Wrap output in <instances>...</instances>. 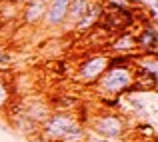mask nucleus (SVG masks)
I'll return each instance as SVG.
<instances>
[{"label":"nucleus","instance_id":"nucleus-10","mask_svg":"<svg viewBox=\"0 0 158 142\" xmlns=\"http://www.w3.org/2000/svg\"><path fill=\"white\" fill-rule=\"evenodd\" d=\"M136 40H132V36H122V40H116L114 48H130Z\"/></svg>","mask_w":158,"mask_h":142},{"label":"nucleus","instance_id":"nucleus-7","mask_svg":"<svg viewBox=\"0 0 158 142\" xmlns=\"http://www.w3.org/2000/svg\"><path fill=\"white\" fill-rule=\"evenodd\" d=\"M88 6H90V0H70L66 20H70L72 24H78V20H80L82 14L88 10ZM66 20H64V22H66Z\"/></svg>","mask_w":158,"mask_h":142},{"label":"nucleus","instance_id":"nucleus-17","mask_svg":"<svg viewBox=\"0 0 158 142\" xmlns=\"http://www.w3.org/2000/svg\"><path fill=\"white\" fill-rule=\"evenodd\" d=\"M60 142H64V140H60Z\"/></svg>","mask_w":158,"mask_h":142},{"label":"nucleus","instance_id":"nucleus-15","mask_svg":"<svg viewBox=\"0 0 158 142\" xmlns=\"http://www.w3.org/2000/svg\"><path fill=\"white\" fill-rule=\"evenodd\" d=\"M0 128H4V124H2V122H0Z\"/></svg>","mask_w":158,"mask_h":142},{"label":"nucleus","instance_id":"nucleus-8","mask_svg":"<svg viewBox=\"0 0 158 142\" xmlns=\"http://www.w3.org/2000/svg\"><path fill=\"white\" fill-rule=\"evenodd\" d=\"M96 16H98V8L94 6V4H90V6H88V10H86L84 14H82V18L78 20V26H80V28L90 26V24H92L94 20H96Z\"/></svg>","mask_w":158,"mask_h":142},{"label":"nucleus","instance_id":"nucleus-3","mask_svg":"<svg viewBox=\"0 0 158 142\" xmlns=\"http://www.w3.org/2000/svg\"><path fill=\"white\" fill-rule=\"evenodd\" d=\"M92 130L96 136H102L108 140H118L126 132V124H124V118L118 114H100L92 120Z\"/></svg>","mask_w":158,"mask_h":142},{"label":"nucleus","instance_id":"nucleus-13","mask_svg":"<svg viewBox=\"0 0 158 142\" xmlns=\"http://www.w3.org/2000/svg\"><path fill=\"white\" fill-rule=\"evenodd\" d=\"M12 60V56L8 52H2V50H0V64H8V62Z\"/></svg>","mask_w":158,"mask_h":142},{"label":"nucleus","instance_id":"nucleus-4","mask_svg":"<svg viewBox=\"0 0 158 142\" xmlns=\"http://www.w3.org/2000/svg\"><path fill=\"white\" fill-rule=\"evenodd\" d=\"M68 6L70 0H50L46 4V14H44V24L48 28L60 26L62 22L66 20V14H68Z\"/></svg>","mask_w":158,"mask_h":142},{"label":"nucleus","instance_id":"nucleus-9","mask_svg":"<svg viewBox=\"0 0 158 142\" xmlns=\"http://www.w3.org/2000/svg\"><path fill=\"white\" fill-rule=\"evenodd\" d=\"M136 42L142 44V46H154V44H156V30H154V28H146V30L138 36Z\"/></svg>","mask_w":158,"mask_h":142},{"label":"nucleus","instance_id":"nucleus-6","mask_svg":"<svg viewBox=\"0 0 158 142\" xmlns=\"http://www.w3.org/2000/svg\"><path fill=\"white\" fill-rule=\"evenodd\" d=\"M46 14V0H30L24 8V20L26 24H38Z\"/></svg>","mask_w":158,"mask_h":142},{"label":"nucleus","instance_id":"nucleus-2","mask_svg":"<svg viewBox=\"0 0 158 142\" xmlns=\"http://www.w3.org/2000/svg\"><path fill=\"white\" fill-rule=\"evenodd\" d=\"M132 84V72L128 66H116V68H106L104 74L98 78V86L104 92L110 94H120L130 90Z\"/></svg>","mask_w":158,"mask_h":142},{"label":"nucleus","instance_id":"nucleus-16","mask_svg":"<svg viewBox=\"0 0 158 142\" xmlns=\"http://www.w3.org/2000/svg\"><path fill=\"white\" fill-rule=\"evenodd\" d=\"M126 2H132V0H126Z\"/></svg>","mask_w":158,"mask_h":142},{"label":"nucleus","instance_id":"nucleus-14","mask_svg":"<svg viewBox=\"0 0 158 142\" xmlns=\"http://www.w3.org/2000/svg\"><path fill=\"white\" fill-rule=\"evenodd\" d=\"M30 142H46L42 136H36V138H30Z\"/></svg>","mask_w":158,"mask_h":142},{"label":"nucleus","instance_id":"nucleus-5","mask_svg":"<svg viewBox=\"0 0 158 142\" xmlns=\"http://www.w3.org/2000/svg\"><path fill=\"white\" fill-rule=\"evenodd\" d=\"M106 68H108V58L106 56H92L80 66V76L86 82H94L104 74Z\"/></svg>","mask_w":158,"mask_h":142},{"label":"nucleus","instance_id":"nucleus-1","mask_svg":"<svg viewBox=\"0 0 158 142\" xmlns=\"http://www.w3.org/2000/svg\"><path fill=\"white\" fill-rule=\"evenodd\" d=\"M82 124L76 120V116L70 112H56L44 120L42 126V138L46 142H60L64 140L70 132L80 130Z\"/></svg>","mask_w":158,"mask_h":142},{"label":"nucleus","instance_id":"nucleus-11","mask_svg":"<svg viewBox=\"0 0 158 142\" xmlns=\"http://www.w3.org/2000/svg\"><path fill=\"white\" fill-rule=\"evenodd\" d=\"M6 102H8V88H6V84L0 80V108H2Z\"/></svg>","mask_w":158,"mask_h":142},{"label":"nucleus","instance_id":"nucleus-12","mask_svg":"<svg viewBox=\"0 0 158 142\" xmlns=\"http://www.w3.org/2000/svg\"><path fill=\"white\" fill-rule=\"evenodd\" d=\"M84 142H114V140L102 138V136H96V134H86L84 136Z\"/></svg>","mask_w":158,"mask_h":142}]
</instances>
